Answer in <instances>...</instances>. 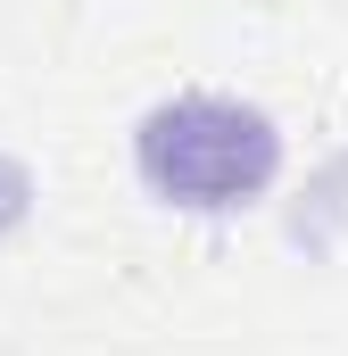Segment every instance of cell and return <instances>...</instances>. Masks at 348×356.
I'll return each instance as SVG.
<instances>
[{
    "label": "cell",
    "instance_id": "1",
    "mask_svg": "<svg viewBox=\"0 0 348 356\" xmlns=\"http://www.w3.org/2000/svg\"><path fill=\"white\" fill-rule=\"evenodd\" d=\"M133 175L158 207L182 216H232L274 191L282 175V133L258 99L232 91H174L133 133Z\"/></svg>",
    "mask_w": 348,
    "mask_h": 356
}]
</instances>
